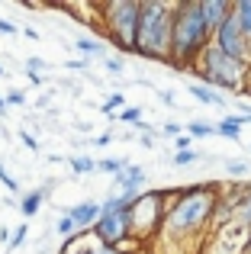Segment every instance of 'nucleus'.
I'll return each mask as SVG.
<instances>
[{
    "mask_svg": "<svg viewBox=\"0 0 251 254\" xmlns=\"http://www.w3.org/2000/svg\"><path fill=\"white\" fill-rule=\"evenodd\" d=\"M171 36H174V3H168V0H142L135 55L148 58V62L171 64Z\"/></svg>",
    "mask_w": 251,
    "mask_h": 254,
    "instance_id": "7ed1b4c3",
    "label": "nucleus"
},
{
    "mask_svg": "<svg viewBox=\"0 0 251 254\" xmlns=\"http://www.w3.org/2000/svg\"><path fill=\"white\" fill-rule=\"evenodd\" d=\"M55 232H58V238H64V242H68V238H74L81 229H77V222L68 216V212H58V216H55Z\"/></svg>",
    "mask_w": 251,
    "mask_h": 254,
    "instance_id": "a211bd4d",
    "label": "nucleus"
},
{
    "mask_svg": "<svg viewBox=\"0 0 251 254\" xmlns=\"http://www.w3.org/2000/svg\"><path fill=\"white\" fill-rule=\"evenodd\" d=\"M235 19L242 23L245 36L251 39V0H239V3H235Z\"/></svg>",
    "mask_w": 251,
    "mask_h": 254,
    "instance_id": "412c9836",
    "label": "nucleus"
},
{
    "mask_svg": "<svg viewBox=\"0 0 251 254\" xmlns=\"http://www.w3.org/2000/svg\"><path fill=\"white\" fill-rule=\"evenodd\" d=\"M3 74H6V71H3V64H0V77H3Z\"/></svg>",
    "mask_w": 251,
    "mask_h": 254,
    "instance_id": "c03bdc74",
    "label": "nucleus"
},
{
    "mask_svg": "<svg viewBox=\"0 0 251 254\" xmlns=\"http://www.w3.org/2000/svg\"><path fill=\"white\" fill-rule=\"evenodd\" d=\"M23 36H26V39H32V42H39V32L32 29V26H23Z\"/></svg>",
    "mask_w": 251,
    "mask_h": 254,
    "instance_id": "ea45409f",
    "label": "nucleus"
},
{
    "mask_svg": "<svg viewBox=\"0 0 251 254\" xmlns=\"http://www.w3.org/2000/svg\"><path fill=\"white\" fill-rule=\"evenodd\" d=\"M0 184H3V187H6L10 193H19V184H16V177H10V174H6L3 161H0Z\"/></svg>",
    "mask_w": 251,
    "mask_h": 254,
    "instance_id": "c85d7f7f",
    "label": "nucleus"
},
{
    "mask_svg": "<svg viewBox=\"0 0 251 254\" xmlns=\"http://www.w3.org/2000/svg\"><path fill=\"white\" fill-rule=\"evenodd\" d=\"M248 151H251V145H248Z\"/></svg>",
    "mask_w": 251,
    "mask_h": 254,
    "instance_id": "49530a36",
    "label": "nucleus"
},
{
    "mask_svg": "<svg viewBox=\"0 0 251 254\" xmlns=\"http://www.w3.org/2000/svg\"><path fill=\"white\" fill-rule=\"evenodd\" d=\"M242 254H251V229L245 232V251H242Z\"/></svg>",
    "mask_w": 251,
    "mask_h": 254,
    "instance_id": "a19ab883",
    "label": "nucleus"
},
{
    "mask_svg": "<svg viewBox=\"0 0 251 254\" xmlns=\"http://www.w3.org/2000/svg\"><path fill=\"white\" fill-rule=\"evenodd\" d=\"M45 71H52V64L45 62V58H39V55L26 58V74H39V77H45Z\"/></svg>",
    "mask_w": 251,
    "mask_h": 254,
    "instance_id": "4be33fe9",
    "label": "nucleus"
},
{
    "mask_svg": "<svg viewBox=\"0 0 251 254\" xmlns=\"http://www.w3.org/2000/svg\"><path fill=\"white\" fill-rule=\"evenodd\" d=\"M0 113H6V97H0Z\"/></svg>",
    "mask_w": 251,
    "mask_h": 254,
    "instance_id": "37998d69",
    "label": "nucleus"
},
{
    "mask_svg": "<svg viewBox=\"0 0 251 254\" xmlns=\"http://www.w3.org/2000/svg\"><path fill=\"white\" fill-rule=\"evenodd\" d=\"M26 235H29V229H26V225H16V229H13V242H10V248H6V254L16 251V248H23Z\"/></svg>",
    "mask_w": 251,
    "mask_h": 254,
    "instance_id": "cd10ccee",
    "label": "nucleus"
},
{
    "mask_svg": "<svg viewBox=\"0 0 251 254\" xmlns=\"http://www.w3.org/2000/svg\"><path fill=\"white\" fill-rule=\"evenodd\" d=\"M68 164H71V171H74V177H81V174H97V158H90V155H71Z\"/></svg>",
    "mask_w": 251,
    "mask_h": 254,
    "instance_id": "f3484780",
    "label": "nucleus"
},
{
    "mask_svg": "<svg viewBox=\"0 0 251 254\" xmlns=\"http://www.w3.org/2000/svg\"><path fill=\"white\" fill-rule=\"evenodd\" d=\"M158 100H161L164 106H177V100H174V93H171V90H158Z\"/></svg>",
    "mask_w": 251,
    "mask_h": 254,
    "instance_id": "e433bc0d",
    "label": "nucleus"
},
{
    "mask_svg": "<svg viewBox=\"0 0 251 254\" xmlns=\"http://www.w3.org/2000/svg\"><path fill=\"white\" fill-rule=\"evenodd\" d=\"M174 148H177V151H193V138H190V135L174 138Z\"/></svg>",
    "mask_w": 251,
    "mask_h": 254,
    "instance_id": "f704fd0d",
    "label": "nucleus"
},
{
    "mask_svg": "<svg viewBox=\"0 0 251 254\" xmlns=\"http://www.w3.org/2000/svg\"><path fill=\"white\" fill-rule=\"evenodd\" d=\"M6 106H26V93L23 90H10L6 93Z\"/></svg>",
    "mask_w": 251,
    "mask_h": 254,
    "instance_id": "7c9ffc66",
    "label": "nucleus"
},
{
    "mask_svg": "<svg viewBox=\"0 0 251 254\" xmlns=\"http://www.w3.org/2000/svg\"><path fill=\"white\" fill-rule=\"evenodd\" d=\"M235 199H239V222L251 229V184L235 187Z\"/></svg>",
    "mask_w": 251,
    "mask_h": 254,
    "instance_id": "dca6fc26",
    "label": "nucleus"
},
{
    "mask_svg": "<svg viewBox=\"0 0 251 254\" xmlns=\"http://www.w3.org/2000/svg\"><path fill=\"white\" fill-rule=\"evenodd\" d=\"M45 199H49V196L42 193V187H36V190L23 193V196H19V212H23V219H36V212L42 209Z\"/></svg>",
    "mask_w": 251,
    "mask_h": 254,
    "instance_id": "4468645a",
    "label": "nucleus"
},
{
    "mask_svg": "<svg viewBox=\"0 0 251 254\" xmlns=\"http://www.w3.org/2000/svg\"><path fill=\"white\" fill-rule=\"evenodd\" d=\"M19 142H23L26 148L32 151V155H36V151H39V142H36V135H32L29 129H19Z\"/></svg>",
    "mask_w": 251,
    "mask_h": 254,
    "instance_id": "c756f323",
    "label": "nucleus"
},
{
    "mask_svg": "<svg viewBox=\"0 0 251 254\" xmlns=\"http://www.w3.org/2000/svg\"><path fill=\"white\" fill-rule=\"evenodd\" d=\"M200 6H203V19H206V26L216 32L229 16H232L235 3H229V0H200Z\"/></svg>",
    "mask_w": 251,
    "mask_h": 254,
    "instance_id": "9b49d317",
    "label": "nucleus"
},
{
    "mask_svg": "<svg viewBox=\"0 0 251 254\" xmlns=\"http://www.w3.org/2000/svg\"><path fill=\"white\" fill-rule=\"evenodd\" d=\"M62 68H68L71 74H81V77H87V74H90V58H68V62H64Z\"/></svg>",
    "mask_w": 251,
    "mask_h": 254,
    "instance_id": "5701e85b",
    "label": "nucleus"
},
{
    "mask_svg": "<svg viewBox=\"0 0 251 254\" xmlns=\"http://www.w3.org/2000/svg\"><path fill=\"white\" fill-rule=\"evenodd\" d=\"M16 32H19V26H16V23H10V19L0 16V36H16Z\"/></svg>",
    "mask_w": 251,
    "mask_h": 254,
    "instance_id": "2f4dec72",
    "label": "nucleus"
},
{
    "mask_svg": "<svg viewBox=\"0 0 251 254\" xmlns=\"http://www.w3.org/2000/svg\"><path fill=\"white\" fill-rule=\"evenodd\" d=\"M132 216V238L142 245H148L151 238H158L164 232V219H168V190H148L138 193L135 203L129 209Z\"/></svg>",
    "mask_w": 251,
    "mask_h": 254,
    "instance_id": "423d86ee",
    "label": "nucleus"
},
{
    "mask_svg": "<svg viewBox=\"0 0 251 254\" xmlns=\"http://www.w3.org/2000/svg\"><path fill=\"white\" fill-rule=\"evenodd\" d=\"M145 168L142 164H129L123 174H116L113 177V184H116V190L120 193H126V196H138L142 193V187H145Z\"/></svg>",
    "mask_w": 251,
    "mask_h": 254,
    "instance_id": "9d476101",
    "label": "nucleus"
},
{
    "mask_svg": "<svg viewBox=\"0 0 251 254\" xmlns=\"http://www.w3.org/2000/svg\"><path fill=\"white\" fill-rule=\"evenodd\" d=\"M103 68H107V74H113V77H123L126 64H123V58H120V55H107V58H103Z\"/></svg>",
    "mask_w": 251,
    "mask_h": 254,
    "instance_id": "393cba45",
    "label": "nucleus"
},
{
    "mask_svg": "<svg viewBox=\"0 0 251 254\" xmlns=\"http://www.w3.org/2000/svg\"><path fill=\"white\" fill-rule=\"evenodd\" d=\"M52 97H55V90H45L42 97L36 100V106H39V110H49V106H52Z\"/></svg>",
    "mask_w": 251,
    "mask_h": 254,
    "instance_id": "c9c22d12",
    "label": "nucleus"
},
{
    "mask_svg": "<svg viewBox=\"0 0 251 254\" xmlns=\"http://www.w3.org/2000/svg\"><path fill=\"white\" fill-rule=\"evenodd\" d=\"M62 212H68V216L77 222V229H81V232H87V229H94V225L100 222L103 206L97 203V199H81L77 206H68V209H62Z\"/></svg>",
    "mask_w": 251,
    "mask_h": 254,
    "instance_id": "1a4fd4ad",
    "label": "nucleus"
},
{
    "mask_svg": "<svg viewBox=\"0 0 251 254\" xmlns=\"http://www.w3.org/2000/svg\"><path fill=\"white\" fill-rule=\"evenodd\" d=\"M74 52L81 58H97V55L107 58V45H103L100 39H90V36H77L74 39Z\"/></svg>",
    "mask_w": 251,
    "mask_h": 254,
    "instance_id": "2eb2a0df",
    "label": "nucleus"
},
{
    "mask_svg": "<svg viewBox=\"0 0 251 254\" xmlns=\"http://www.w3.org/2000/svg\"><path fill=\"white\" fill-rule=\"evenodd\" d=\"M126 168H129V158H100L97 161V174H110V177L123 174Z\"/></svg>",
    "mask_w": 251,
    "mask_h": 254,
    "instance_id": "6ab92c4d",
    "label": "nucleus"
},
{
    "mask_svg": "<svg viewBox=\"0 0 251 254\" xmlns=\"http://www.w3.org/2000/svg\"><path fill=\"white\" fill-rule=\"evenodd\" d=\"M138 145L142 148H155V135H138Z\"/></svg>",
    "mask_w": 251,
    "mask_h": 254,
    "instance_id": "58836bf2",
    "label": "nucleus"
},
{
    "mask_svg": "<svg viewBox=\"0 0 251 254\" xmlns=\"http://www.w3.org/2000/svg\"><path fill=\"white\" fill-rule=\"evenodd\" d=\"M113 138H116L113 132H100V135H97L90 145H97V148H107V145H113Z\"/></svg>",
    "mask_w": 251,
    "mask_h": 254,
    "instance_id": "473e14b6",
    "label": "nucleus"
},
{
    "mask_svg": "<svg viewBox=\"0 0 251 254\" xmlns=\"http://www.w3.org/2000/svg\"><path fill=\"white\" fill-rule=\"evenodd\" d=\"M248 171H251L248 161H235V158H229V161H226V174H229V177H245Z\"/></svg>",
    "mask_w": 251,
    "mask_h": 254,
    "instance_id": "a878e982",
    "label": "nucleus"
},
{
    "mask_svg": "<svg viewBox=\"0 0 251 254\" xmlns=\"http://www.w3.org/2000/svg\"><path fill=\"white\" fill-rule=\"evenodd\" d=\"M120 123H126V126L135 129V126L142 123V106H126V110L120 113Z\"/></svg>",
    "mask_w": 251,
    "mask_h": 254,
    "instance_id": "b1692460",
    "label": "nucleus"
},
{
    "mask_svg": "<svg viewBox=\"0 0 251 254\" xmlns=\"http://www.w3.org/2000/svg\"><path fill=\"white\" fill-rule=\"evenodd\" d=\"M222 199L219 184H193L184 190H168V219H164V238L171 242H187L200 238L216 219Z\"/></svg>",
    "mask_w": 251,
    "mask_h": 254,
    "instance_id": "f257e3e1",
    "label": "nucleus"
},
{
    "mask_svg": "<svg viewBox=\"0 0 251 254\" xmlns=\"http://www.w3.org/2000/svg\"><path fill=\"white\" fill-rule=\"evenodd\" d=\"M213 45H216L219 52H226L229 58H235V62L251 64V39L245 36L242 23L235 19V6H232V16H229L226 23H222L219 29L213 32Z\"/></svg>",
    "mask_w": 251,
    "mask_h": 254,
    "instance_id": "0eeeda50",
    "label": "nucleus"
},
{
    "mask_svg": "<svg viewBox=\"0 0 251 254\" xmlns=\"http://www.w3.org/2000/svg\"><path fill=\"white\" fill-rule=\"evenodd\" d=\"M187 135L190 138H209V135H219V129L209 123H200V119H193V123H187Z\"/></svg>",
    "mask_w": 251,
    "mask_h": 254,
    "instance_id": "aec40b11",
    "label": "nucleus"
},
{
    "mask_svg": "<svg viewBox=\"0 0 251 254\" xmlns=\"http://www.w3.org/2000/svg\"><path fill=\"white\" fill-rule=\"evenodd\" d=\"M71 126H74L77 132H90V123H71Z\"/></svg>",
    "mask_w": 251,
    "mask_h": 254,
    "instance_id": "79ce46f5",
    "label": "nucleus"
},
{
    "mask_svg": "<svg viewBox=\"0 0 251 254\" xmlns=\"http://www.w3.org/2000/svg\"><path fill=\"white\" fill-rule=\"evenodd\" d=\"M0 242L10 248V242H13V229H10V225H0Z\"/></svg>",
    "mask_w": 251,
    "mask_h": 254,
    "instance_id": "4c0bfd02",
    "label": "nucleus"
},
{
    "mask_svg": "<svg viewBox=\"0 0 251 254\" xmlns=\"http://www.w3.org/2000/svg\"><path fill=\"white\" fill-rule=\"evenodd\" d=\"M161 132H164V135H171V138H181V135H184V129H181L177 123H164Z\"/></svg>",
    "mask_w": 251,
    "mask_h": 254,
    "instance_id": "72a5a7b5",
    "label": "nucleus"
},
{
    "mask_svg": "<svg viewBox=\"0 0 251 254\" xmlns=\"http://www.w3.org/2000/svg\"><path fill=\"white\" fill-rule=\"evenodd\" d=\"M103 13V36L123 52V55H135V36H138V19H142V0H110V3H97Z\"/></svg>",
    "mask_w": 251,
    "mask_h": 254,
    "instance_id": "20e7f679",
    "label": "nucleus"
},
{
    "mask_svg": "<svg viewBox=\"0 0 251 254\" xmlns=\"http://www.w3.org/2000/svg\"><path fill=\"white\" fill-rule=\"evenodd\" d=\"M94 238L103 245V248H120L123 242L132 238V216L129 209H103L100 222L94 225Z\"/></svg>",
    "mask_w": 251,
    "mask_h": 254,
    "instance_id": "6e6552de",
    "label": "nucleus"
},
{
    "mask_svg": "<svg viewBox=\"0 0 251 254\" xmlns=\"http://www.w3.org/2000/svg\"><path fill=\"white\" fill-rule=\"evenodd\" d=\"M248 123H251L248 116H242V113H232V116H226L219 126H216V129H219L222 138H229V142H239V138H242V126H248Z\"/></svg>",
    "mask_w": 251,
    "mask_h": 254,
    "instance_id": "ddd939ff",
    "label": "nucleus"
},
{
    "mask_svg": "<svg viewBox=\"0 0 251 254\" xmlns=\"http://www.w3.org/2000/svg\"><path fill=\"white\" fill-rule=\"evenodd\" d=\"M248 68L251 64L245 62H235V58H229L226 52H219L216 45H209L206 52H203L200 64H196V74H200V84L206 87H222V90H245V77H248Z\"/></svg>",
    "mask_w": 251,
    "mask_h": 254,
    "instance_id": "39448f33",
    "label": "nucleus"
},
{
    "mask_svg": "<svg viewBox=\"0 0 251 254\" xmlns=\"http://www.w3.org/2000/svg\"><path fill=\"white\" fill-rule=\"evenodd\" d=\"M187 93L196 100V103H203V106H226V97H222V93H216L213 87H206V84H200V81H190L187 84Z\"/></svg>",
    "mask_w": 251,
    "mask_h": 254,
    "instance_id": "f8f14e48",
    "label": "nucleus"
},
{
    "mask_svg": "<svg viewBox=\"0 0 251 254\" xmlns=\"http://www.w3.org/2000/svg\"><path fill=\"white\" fill-rule=\"evenodd\" d=\"M138 254H148V251H138Z\"/></svg>",
    "mask_w": 251,
    "mask_h": 254,
    "instance_id": "a18cd8bd",
    "label": "nucleus"
},
{
    "mask_svg": "<svg viewBox=\"0 0 251 254\" xmlns=\"http://www.w3.org/2000/svg\"><path fill=\"white\" fill-rule=\"evenodd\" d=\"M200 151H174V164L177 168H187V164H193V161H200Z\"/></svg>",
    "mask_w": 251,
    "mask_h": 254,
    "instance_id": "bb28decb",
    "label": "nucleus"
},
{
    "mask_svg": "<svg viewBox=\"0 0 251 254\" xmlns=\"http://www.w3.org/2000/svg\"><path fill=\"white\" fill-rule=\"evenodd\" d=\"M213 45V29L203 19L200 0H181L174 3V36H171V68L187 71L196 68L203 52Z\"/></svg>",
    "mask_w": 251,
    "mask_h": 254,
    "instance_id": "f03ea898",
    "label": "nucleus"
}]
</instances>
